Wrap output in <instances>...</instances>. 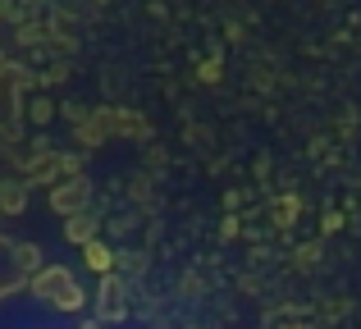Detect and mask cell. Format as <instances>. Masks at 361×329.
Here are the masks:
<instances>
[{"instance_id": "cell-2", "label": "cell", "mask_w": 361, "mask_h": 329, "mask_svg": "<svg viewBox=\"0 0 361 329\" xmlns=\"http://www.w3.org/2000/svg\"><path fill=\"white\" fill-rule=\"evenodd\" d=\"M27 279H32V247H18V242L0 238V297L18 293Z\"/></svg>"}, {"instance_id": "cell-1", "label": "cell", "mask_w": 361, "mask_h": 329, "mask_svg": "<svg viewBox=\"0 0 361 329\" xmlns=\"http://www.w3.org/2000/svg\"><path fill=\"white\" fill-rule=\"evenodd\" d=\"M32 288H37V297H46V302L60 306V311H78V302H82L78 284H73V275L64 266L37 270V275H32Z\"/></svg>"}]
</instances>
